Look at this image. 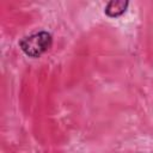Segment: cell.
I'll list each match as a JSON object with an SVG mask.
<instances>
[{
	"label": "cell",
	"instance_id": "cell-1",
	"mask_svg": "<svg viewBox=\"0 0 153 153\" xmlns=\"http://www.w3.org/2000/svg\"><path fill=\"white\" fill-rule=\"evenodd\" d=\"M51 43H53V37L49 32L38 31L22 38L19 42V47L27 56L39 57L51 47Z\"/></svg>",
	"mask_w": 153,
	"mask_h": 153
},
{
	"label": "cell",
	"instance_id": "cell-2",
	"mask_svg": "<svg viewBox=\"0 0 153 153\" xmlns=\"http://www.w3.org/2000/svg\"><path fill=\"white\" fill-rule=\"evenodd\" d=\"M129 2L128 1H123V0H112L109 1L105 6V14L111 17V18H116L120 17L121 14H123L128 7Z\"/></svg>",
	"mask_w": 153,
	"mask_h": 153
}]
</instances>
